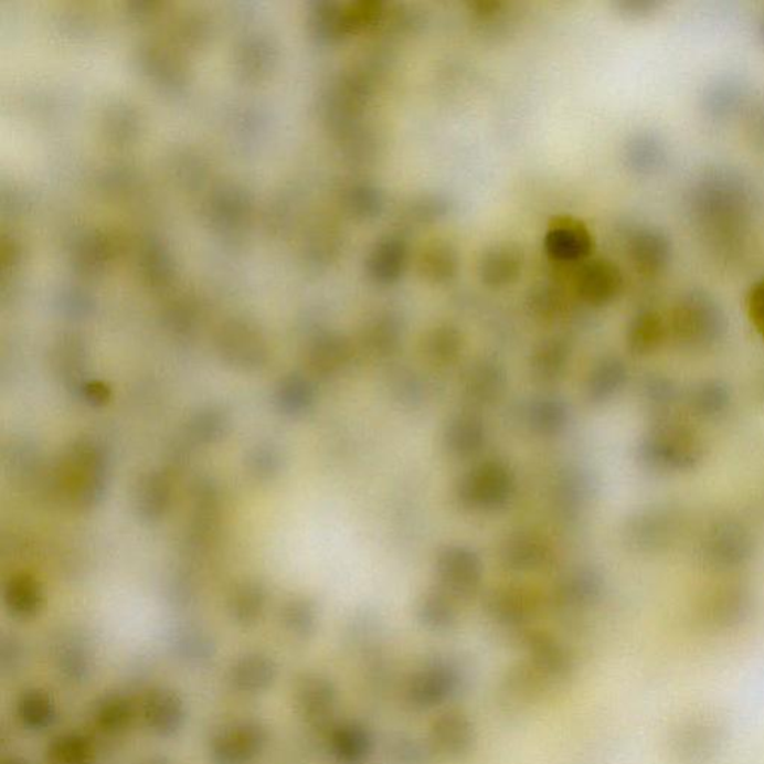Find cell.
I'll return each mask as SVG.
<instances>
[{"label": "cell", "mask_w": 764, "mask_h": 764, "mask_svg": "<svg viewBox=\"0 0 764 764\" xmlns=\"http://www.w3.org/2000/svg\"><path fill=\"white\" fill-rule=\"evenodd\" d=\"M517 479L507 463L487 460L461 475L456 484V499L475 512H498L511 503Z\"/></svg>", "instance_id": "6da1fadb"}, {"label": "cell", "mask_w": 764, "mask_h": 764, "mask_svg": "<svg viewBox=\"0 0 764 764\" xmlns=\"http://www.w3.org/2000/svg\"><path fill=\"white\" fill-rule=\"evenodd\" d=\"M639 456L652 469H689L702 452L693 433L681 427H661L645 436Z\"/></svg>", "instance_id": "7a4b0ae2"}, {"label": "cell", "mask_w": 764, "mask_h": 764, "mask_svg": "<svg viewBox=\"0 0 764 764\" xmlns=\"http://www.w3.org/2000/svg\"><path fill=\"white\" fill-rule=\"evenodd\" d=\"M435 571L441 583L454 593H473L481 583L484 567L474 550L463 545H448L435 560Z\"/></svg>", "instance_id": "3957f363"}, {"label": "cell", "mask_w": 764, "mask_h": 764, "mask_svg": "<svg viewBox=\"0 0 764 764\" xmlns=\"http://www.w3.org/2000/svg\"><path fill=\"white\" fill-rule=\"evenodd\" d=\"M487 428L475 415H460L447 424L444 447L454 457H474L487 444Z\"/></svg>", "instance_id": "277c9868"}, {"label": "cell", "mask_w": 764, "mask_h": 764, "mask_svg": "<svg viewBox=\"0 0 764 764\" xmlns=\"http://www.w3.org/2000/svg\"><path fill=\"white\" fill-rule=\"evenodd\" d=\"M502 559L511 571L533 572L549 564L551 551L545 542L533 534H520L505 543Z\"/></svg>", "instance_id": "5b68a950"}, {"label": "cell", "mask_w": 764, "mask_h": 764, "mask_svg": "<svg viewBox=\"0 0 764 764\" xmlns=\"http://www.w3.org/2000/svg\"><path fill=\"white\" fill-rule=\"evenodd\" d=\"M715 316L707 307L689 305L675 316V332L689 342H708L715 333Z\"/></svg>", "instance_id": "8992f818"}, {"label": "cell", "mask_w": 764, "mask_h": 764, "mask_svg": "<svg viewBox=\"0 0 764 764\" xmlns=\"http://www.w3.org/2000/svg\"><path fill=\"white\" fill-rule=\"evenodd\" d=\"M627 372L623 363L609 360L598 364L588 375L585 392L588 402L605 403L613 399L623 389Z\"/></svg>", "instance_id": "52a82bcc"}, {"label": "cell", "mask_w": 764, "mask_h": 764, "mask_svg": "<svg viewBox=\"0 0 764 764\" xmlns=\"http://www.w3.org/2000/svg\"><path fill=\"white\" fill-rule=\"evenodd\" d=\"M711 543L712 554H714L712 558L725 564L742 563L750 550L744 532L732 526L717 530Z\"/></svg>", "instance_id": "ba28073f"}, {"label": "cell", "mask_w": 764, "mask_h": 764, "mask_svg": "<svg viewBox=\"0 0 764 764\" xmlns=\"http://www.w3.org/2000/svg\"><path fill=\"white\" fill-rule=\"evenodd\" d=\"M567 422L566 405L558 399H541L530 410V423L543 435L559 433Z\"/></svg>", "instance_id": "9c48e42d"}, {"label": "cell", "mask_w": 764, "mask_h": 764, "mask_svg": "<svg viewBox=\"0 0 764 764\" xmlns=\"http://www.w3.org/2000/svg\"><path fill=\"white\" fill-rule=\"evenodd\" d=\"M665 325L656 314H645L632 329L630 343L639 354L656 350L664 341Z\"/></svg>", "instance_id": "30bf717a"}, {"label": "cell", "mask_w": 764, "mask_h": 764, "mask_svg": "<svg viewBox=\"0 0 764 764\" xmlns=\"http://www.w3.org/2000/svg\"><path fill=\"white\" fill-rule=\"evenodd\" d=\"M503 382V372L498 371V369L496 371H484V380L475 371L474 375H470L468 384H466V390L470 393V397L477 399L475 402H494L491 399L499 396Z\"/></svg>", "instance_id": "8fae6325"}, {"label": "cell", "mask_w": 764, "mask_h": 764, "mask_svg": "<svg viewBox=\"0 0 764 764\" xmlns=\"http://www.w3.org/2000/svg\"><path fill=\"white\" fill-rule=\"evenodd\" d=\"M746 308H749L751 321L764 339V279L751 288Z\"/></svg>", "instance_id": "7c38bea8"}, {"label": "cell", "mask_w": 764, "mask_h": 764, "mask_svg": "<svg viewBox=\"0 0 764 764\" xmlns=\"http://www.w3.org/2000/svg\"><path fill=\"white\" fill-rule=\"evenodd\" d=\"M696 401L699 402L700 410L708 411L707 414H712L711 411L723 410L725 403H728V392L717 384L703 385Z\"/></svg>", "instance_id": "4fadbf2b"}]
</instances>
